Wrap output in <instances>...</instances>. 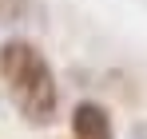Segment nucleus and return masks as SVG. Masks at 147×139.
<instances>
[{
    "mask_svg": "<svg viewBox=\"0 0 147 139\" xmlns=\"http://www.w3.org/2000/svg\"><path fill=\"white\" fill-rule=\"evenodd\" d=\"M72 139H115V119L99 99H80L72 107Z\"/></svg>",
    "mask_w": 147,
    "mask_h": 139,
    "instance_id": "f03ea898",
    "label": "nucleus"
},
{
    "mask_svg": "<svg viewBox=\"0 0 147 139\" xmlns=\"http://www.w3.org/2000/svg\"><path fill=\"white\" fill-rule=\"evenodd\" d=\"M127 139H147V123H135V127H131V135Z\"/></svg>",
    "mask_w": 147,
    "mask_h": 139,
    "instance_id": "20e7f679",
    "label": "nucleus"
},
{
    "mask_svg": "<svg viewBox=\"0 0 147 139\" xmlns=\"http://www.w3.org/2000/svg\"><path fill=\"white\" fill-rule=\"evenodd\" d=\"M0 84H4L16 115L24 123L48 127L56 119V111H60V80L52 72L48 56L32 40L12 36V40L0 44Z\"/></svg>",
    "mask_w": 147,
    "mask_h": 139,
    "instance_id": "f257e3e1",
    "label": "nucleus"
},
{
    "mask_svg": "<svg viewBox=\"0 0 147 139\" xmlns=\"http://www.w3.org/2000/svg\"><path fill=\"white\" fill-rule=\"evenodd\" d=\"M0 24H44L40 0H0Z\"/></svg>",
    "mask_w": 147,
    "mask_h": 139,
    "instance_id": "7ed1b4c3",
    "label": "nucleus"
}]
</instances>
